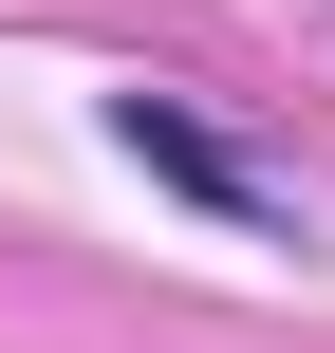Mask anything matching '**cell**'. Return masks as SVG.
<instances>
[{
  "label": "cell",
  "mask_w": 335,
  "mask_h": 353,
  "mask_svg": "<svg viewBox=\"0 0 335 353\" xmlns=\"http://www.w3.org/2000/svg\"><path fill=\"white\" fill-rule=\"evenodd\" d=\"M112 130H131V168H168V186H205V205H242V223H280V186L224 149V130H186L168 93H112Z\"/></svg>",
  "instance_id": "1"
}]
</instances>
